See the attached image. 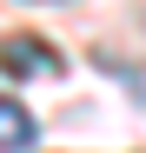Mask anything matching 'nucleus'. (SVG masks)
Listing matches in <instances>:
<instances>
[{
  "instance_id": "2",
  "label": "nucleus",
  "mask_w": 146,
  "mask_h": 153,
  "mask_svg": "<svg viewBox=\"0 0 146 153\" xmlns=\"http://www.w3.org/2000/svg\"><path fill=\"white\" fill-rule=\"evenodd\" d=\"M33 146H40V120L0 93V153H33Z\"/></svg>"
},
{
  "instance_id": "1",
  "label": "nucleus",
  "mask_w": 146,
  "mask_h": 153,
  "mask_svg": "<svg viewBox=\"0 0 146 153\" xmlns=\"http://www.w3.org/2000/svg\"><path fill=\"white\" fill-rule=\"evenodd\" d=\"M0 73H13V80H53L60 53L46 40H33V33H13V40H0Z\"/></svg>"
},
{
  "instance_id": "3",
  "label": "nucleus",
  "mask_w": 146,
  "mask_h": 153,
  "mask_svg": "<svg viewBox=\"0 0 146 153\" xmlns=\"http://www.w3.org/2000/svg\"><path fill=\"white\" fill-rule=\"evenodd\" d=\"M33 7H53V0H33Z\"/></svg>"
}]
</instances>
